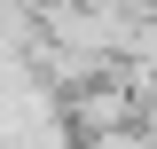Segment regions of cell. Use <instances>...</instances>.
<instances>
[{"instance_id": "obj_1", "label": "cell", "mask_w": 157, "mask_h": 149, "mask_svg": "<svg viewBox=\"0 0 157 149\" xmlns=\"http://www.w3.org/2000/svg\"><path fill=\"white\" fill-rule=\"evenodd\" d=\"M86 149H149L141 133H126V126H110V133H86Z\"/></svg>"}]
</instances>
